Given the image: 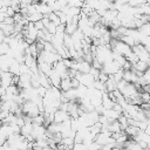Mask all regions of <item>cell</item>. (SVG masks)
<instances>
[{
	"instance_id": "13",
	"label": "cell",
	"mask_w": 150,
	"mask_h": 150,
	"mask_svg": "<svg viewBox=\"0 0 150 150\" xmlns=\"http://www.w3.org/2000/svg\"><path fill=\"white\" fill-rule=\"evenodd\" d=\"M47 16H48V19H49L52 22H54L56 26L61 25V22H60V18H59V15H57L55 12H52V13H49Z\"/></svg>"
},
{
	"instance_id": "2",
	"label": "cell",
	"mask_w": 150,
	"mask_h": 150,
	"mask_svg": "<svg viewBox=\"0 0 150 150\" xmlns=\"http://www.w3.org/2000/svg\"><path fill=\"white\" fill-rule=\"evenodd\" d=\"M121 68H122V67H121L116 61L111 60V61H108V62L103 63L102 71H104V73L108 74V75H112V74H115L117 70H120Z\"/></svg>"
},
{
	"instance_id": "7",
	"label": "cell",
	"mask_w": 150,
	"mask_h": 150,
	"mask_svg": "<svg viewBox=\"0 0 150 150\" xmlns=\"http://www.w3.org/2000/svg\"><path fill=\"white\" fill-rule=\"evenodd\" d=\"M59 88L61 89L62 93H64V91L71 89V88H73V86H71V77H64V79H62Z\"/></svg>"
},
{
	"instance_id": "14",
	"label": "cell",
	"mask_w": 150,
	"mask_h": 150,
	"mask_svg": "<svg viewBox=\"0 0 150 150\" xmlns=\"http://www.w3.org/2000/svg\"><path fill=\"white\" fill-rule=\"evenodd\" d=\"M43 123H45V117H43L42 112H41V114H39L38 116L33 117V124H38V125H43Z\"/></svg>"
},
{
	"instance_id": "16",
	"label": "cell",
	"mask_w": 150,
	"mask_h": 150,
	"mask_svg": "<svg viewBox=\"0 0 150 150\" xmlns=\"http://www.w3.org/2000/svg\"><path fill=\"white\" fill-rule=\"evenodd\" d=\"M100 73H101V70H100V69H97V68H94V67L91 66V69H90V71H89V74H90V75H93L95 80H96V79L98 77V75H100Z\"/></svg>"
},
{
	"instance_id": "19",
	"label": "cell",
	"mask_w": 150,
	"mask_h": 150,
	"mask_svg": "<svg viewBox=\"0 0 150 150\" xmlns=\"http://www.w3.org/2000/svg\"><path fill=\"white\" fill-rule=\"evenodd\" d=\"M5 38H6V35H5V33H4V30H2L1 28H0V43L5 41Z\"/></svg>"
},
{
	"instance_id": "10",
	"label": "cell",
	"mask_w": 150,
	"mask_h": 150,
	"mask_svg": "<svg viewBox=\"0 0 150 150\" xmlns=\"http://www.w3.org/2000/svg\"><path fill=\"white\" fill-rule=\"evenodd\" d=\"M32 131H33V123H25L22 127H21V131L20 134L27 138L29 135H32Z\"/></svg>"
},
{
	"instance_id": "1",
	"label": "cell",
	"mask_w": 150,
	"mask_h": 150,
	"mask_svg": "<svg viewBox=\"0 0 150 150\" xmlns=\"http://www.w3.org/2000/svg\"><path fill=\"white\" fill-rule=\"evenodd\" d=\"M21 108H22V112H23L25 115L30 116V117H35V116H38L39 114H41V111H40L38 104H36L34 101H32V100L25 101V102L22 103Z\"/></svg>"
},
{
	"instance_id": "15",
	"label": "cell",
	"mask_w": 150,
	"mask_h": 150,
	"mask_svg": "<svg viewBox=\"0 0 150 150\" xmlns=\"http://www.w3.org/2000/svg\"><path fill=\"white\" fill-rule=\"evenodd\" d=\"M71 150H88V146L84 143H75Z\"/></svg>"
},
{
	"instance_id": "20",
	"label": "cell",
	"mask_w": 150,
	"mask_h": 150,
	"mask_svg": "<svg viewBox=\"0 0 150 150\" xmlns=\"http://www.w3.org/2000/svg\"><path fill=\"white\" fill-rule=\"evenodd\" d=\"M2 124H4V122H2L1 120H0V128H1V125H2Z\"/></svg>"
},
{
	"instance_id": "6",
	"label": "cell",
	"mask_w": 150,
	"mask_h": 150,
	"mask_svg": "<svg viewBox=\"0 0 150 150\" xmlns=\"http://www.w3.org/2000/svg\"><path fill=\"white\" fill-rule=\"evenodd\" d=\"M149 67V63L145 62V61H142V60H138L136 63L132 64V69L139 71V73H144Z\"/></svg>"
},
{
	"instance_id": "9",
	"label": "cell",
	"mask_w": 150,
	"mask_h": 150,
	"mask_svg": "<svg viewBox=\"0 0 150 150\" xmlns=\"http://www.w3.org/2000/svg\"><path fill=\"white\" fill-rule=\"evenodd\" d=\"M103 115H105L110 122H111V121H115V120H118V117L121 116V114L117 112V111L114 110V109H105L104 112H103Z\"/></svg>"
},
{
	"instance_id": "4",
	"label": "cell",
	"mask_w": 150,
	"mask_h": 150,
	"mask_svg": "<svg viewBox=\"0 0 150 150\" xmlns=\"http://www.w3.org/2000/svg\"><path fill=\"white\" fill-rule=\"evenodd\" d=\"M48 77H49V81H50L52 86H54V87H60V83H61L62 77H61V75H60L56 70L53 69V71L49 74Z\"/></svg>"
},
{
	"instance_id": "11",
	"label": "cell",
	"mask_w": 150,
	"mask_h": 150,
	"mask_svg": "<svg viewBox=\"0 0 150 150\" xmlns=\"http://www.w3.org/2000/svg\"><path fill=\"white\" fill-rule=\"evenodd\" d=\"M42 18H43V15L40 13V12H35V13H33V14H30V15H28V21L29 22H36V21H40V20H42Z\"/></svg>"
},
{
	"instance_id": "3",
	"label": "cell",
	"mask_w": 150,
	"mask_h": 150,
	"mask_svg": "<svg viewBox=\"0 0 150 150\" xmlns=\"http://www.w3.org/2000/svg\"><path fill=\"white\" fill-rule=\"evenodd\" d=\"M68 120H70V116H69V114L67 111H64L62 109H57L54 112V122L55 123L61 124V123H63V122H66Z\"/></svg>"
},
{
	"instance_id": "18",
	"label": "cell",
	"mask_w": 150,
	"mask_h": 150,
	"mask_svg": "<svg viewBox=\"0 0 150 150\" xmlns=\"http://www.w3.org/2000/svg\"><path fill=\"white\" fill-rule=\"evenodd\" d=\"M14 14H15V11H14L11 6H8V7H7V11H6V15H7V16H12V18H13V16H14Z\"/></svg>"
},
{
	"instance_id": "12",
	"label": "cell",
	"mask_w": 150,
	"mask_h": 150,
	"mask_svg": "<svg viewBox=\"0 0 150 150\" xmlns=\"http://www.w3.org/2000/svg\"><path fill=\"white\" fill-rule=\"evenodd\" d=\"M11 50V46L7 42H1L0 43V55H7Z\"/></svg>"
},
{
	"instance_id": "5",
	"label": "cell",
	"mask_w": 150,
	"mask_h": 150,
	"mask_svg": "<svg viewBox=\"0 0 150 150\" xmlns=\"http://www.w3.org/2000/svg\"><path fill=\"white\" fill-rule=\"evenodd\" d=\"M39 70L40 73L49 76V74L53 71V64L48 62H39Z\"/></svg>"
},
{
	"instance_id": "8",
	"label": "cell",
	"mask_w": 150,
	"mask_h": 150,
	"mask_svg": "<svg viewBox=\"0 0 150 150\" xmlns=\"http://www.w3.org/2000/svg\"><path fill=\"white\" fill-rule=\"evenodd\" d=\"M116 83H117V82L109 75V79H108V80L105 81V83H104V84H105V91H107V93H112L114 90H116V89H117V84H116Z\"/></svg>"
},
{
	"instance_id": "17",
	"label": "cell",
	"mask_w": 150,
	"mask_h": 150,
	"mask_svg": "<svg viewBox=\"0 0 150 150\" xmlns=\"http://www.w3.org/2000/svg\"><path fill=\"white\" fill-rule=\"evenodd\" d=\"M34 23V26H35V28L38 29V30H42V29H45L46 27H45V25H43V22H42V20H40V21H36V22H33Z\"/></svg>"
}]
</instances>
